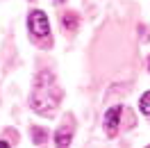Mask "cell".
<instances>
[{
    "label": "cell",
    "mask_w": 150,
    "mask_h": 148,
    "mask_svg": "<svg viewBox=\"0 0 150 148\" xmlns=\"http://www.w3.org/2000/svg\"><path fill=\"white\" fill-rule=\"evenodd\" d=\"M28 28L37 39H46V37L50 39V23H48V16L41 9H34L28 16Z\"/></svg>",
    "instance_id": "2"
},
{
    "label": "cell",
    "mask_w": 150,
    "mask_h": 148,
    "mask_svg": "<svg viewBox=\"0 0 150 148\" xmlns=\"http://www.w3.org/2000/svg\"><path fill=\"white\" fill-rule=\"evenodd\" d=\"M0 148H9V144L7 141H0Z\"/></svg>",
    "instance_id": "8"
},
{
    "label": "cell",
    "mask_w": 150,
    "mask_h": 148,
    "mask_svg": "<svg viewBox=\"0 0 150 148\" xmlns=\"http://www.w3.org/2000/svg\"><path fill=\"white\" fill-rule=\"evenodd\" d=\"M121 116H123V107H121V105L107 110V114H105V130H107L109 137H116L118 125H121Z\"/></svg>",
    "instance_id": "3"
},
{
    "label": "cell",
    "mask_w": 150,
    "mask_h": 148,
    "mask_svg": "<svg viewBox=\"0 0 150 148\" xmlns=\"http://www.w3.org/2000/svg\"><path fill=\"white\" fill-rule=\"evenodd\" d=\"M62 87L57 84L55 75L50 71H41L34 78L32 84V93H30V107L41 114V116H52V112L59 107L62 102Z\"/></svg>",
    "instance_id": "1"
},
{
    "label": "cell",
    "mask_w": 150,
    "mask_h": 148,
    "mask_svg": "<svg viewBox=\"0 0 150 148\" xmlns=\"http://www.w3.org/2000/svg\"><path fill=\"white\" fill-rule=\"evenodd\" d=\"M148 68H150V57H148Z\"/></svg>",
    "instance_id": "10"
},
{
    "label": "cell",
    "mask_w": 150,
    "mask_h": 148,
    "mask_svg": "<svg viewBox=\"0 0 150 148\" xmlns=\"http://www.w3.org/2000/svg\"><path fill=\"white\" fill-rule=\"evenodd\" d=\"M32 139H34V144H43V141L48 139L46 130L43 128H32Z\"/></svg>",
    "instance_id": "7"
},
{
    "label": "cell",
    "mask_w": 150,
    "mask_h": 148,
    "mask_svg": "<svg viewBox=\"0 0 150 148\" xmlns=\"http://www.w3.org/2000/svg\"><path fill=\"white\" fill-rule=\"evenodd\" d=\"M139 110L146 114V116H150V91H146L143 96H141V100H139Z\"/></svg>",
    "instance_id": "6"
},
{
    "label": "cell",
    "mask_w": 150,
    "mask_h": 148,
    "mask_svg": "<svg viewBox=\"0 0 150 148\" xmlns=\"http://www.w3.org/2000/svg\"><path fill=\"white\" fill-rule=\"evenodd\" d=\"M55 5H64V0H55Z\"/></svg>",
    "instance_id": "9"
},
{
    "label": "cell",
    "mask_w": 150,
    "mask_h": 148,
    "mask_svg": "<svg viewBox=\"0 0 150 148\" xmlns=\"http://www.w3.org/2000/svg\"><path fill=\"white\" fill-rule=\"evenodd\" d=\"M77 23H80V18H77V14H73V11H66L64 16H62V25H64V30H75V28H77Z\"/></svg>",
    "instance_id": "5"
},
{
    "label": "cell",
    "mask_w": 150,
    "mask_h": 148,
    "mask_svg": "<svg viewBox=\"0 0 150 148\" xmlns=\"http://www.w3.org/2000/svg\"><path fill=\"white\" fill-rule=\"evenodd\" d=\"M71 139H73V123L62 125V128L55 132V144H57V148H68V146H71Z\"/></svg>",
    "instance_id": "4"
}]
</instances>
